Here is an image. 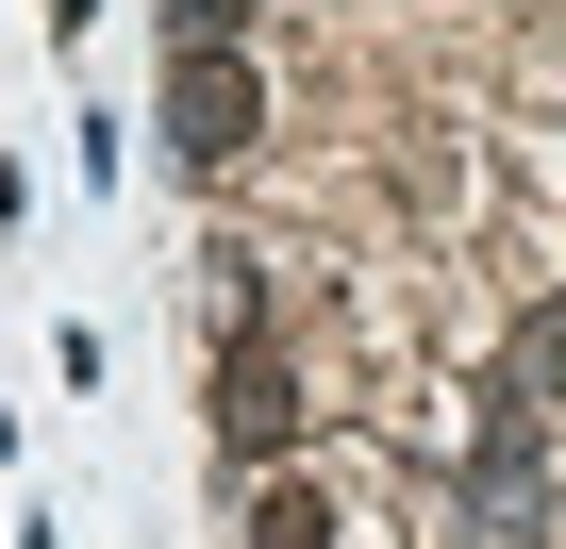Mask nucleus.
Here are the masks:
<instances>
[{
  "label": "nucleus",
  "instance_id": "2",
  "mask_svg": "<svg viewBox=\"0 0 566 549\" xmlns=\"http://www.w3.org/2000/svg\"><path fill=\"white\" fill-rule=\"evenodd\" d=\"M283 433H301V383H283V350H233V383H217V450H233V466H266Z\"/></svg>",
  "mask_w": 566,
  "mask_h": 549
},
{
  "label": "nucleus",
  "instance_id": "1",
  "mask_svg": "<svg viewBox=\"0 0 566 549\" xmlns=\"http://www.w3.org/2000/svg\"><path fill=\"white\" fill-rule=\"evenodd\" d=\"M167 117H184V167H233V150L266 134V84H250L233 51H184V84H167Z\"/></svg>",
  "mask_w": 566,
  "mask_h": 549
}]
</instances>
